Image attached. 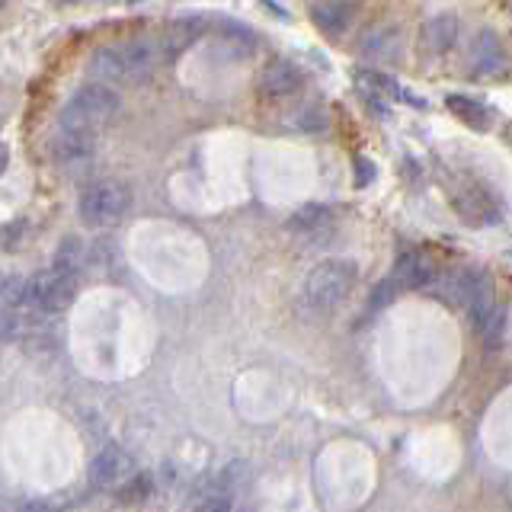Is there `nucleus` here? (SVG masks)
Returning <instances> with one entry per match:
<instances>
[{
  "mask_svg": "<svg viewBox=\"0 0 512 512\" xmlns=\"http://www.w3.org/2000/svg\"><path fill=\"white\" fill-rule=\"evenodd\" d=\"M160 55H164V42L138 36V39L96 48L87 61V71L100 80H128V84H138L144 74H151L157 68Z\"/></svg>",
  "mask_w": 512,
  "mask_h": 512,
  "instance_id": "1",
  "label": "nucleus"
},
{
  "mask_svg": "<svg viewBox=\"0 0 512 512\" xmlns=\"http://www.w3.org/2000/svg\"><path fill=\"white\" fill-rule=\"evenodd\" d=\"M359 282V263L336 256V260H324L308 272L301 288V298L311 311H333L349 298V292Z\"/></svg>",
  "mask_w": 512,
  "mask_h": 512,
  "instance_id": "2",
  "label": "nucleus"
},
{
  "mask_svg": "<svg viewBox=\"0 0 512 512\" xmlns=\"http://www.w3.org/2000/svg\"><path fill=\"white\" fill-rule=\"evenodd\" d=\"M119 106H122V96L109 84H100V80H96V84H84L68 96V103H64L58 112V125L87 128V132H93V128L116 119Z\"/></svg>",
  "mask_w": 512,
  "mask_h": 512,
  "instance_id": "3",
  "label": "nucleus"
},
{
  "mask_svg": "<svg viewBox=\"0 0 512 512\" xmlns=\"http://www.w3.org/2000/svg\"><path fill=\"white\" fill-rule=\"evenodd\" d=\"M128 205H132V189L119 180H96L84 186L77 199V215L87 228H109L125 218Z\"/></svg>",
  "mask_w": 512,
  "mask_h": 512,
  "instance_id": "4",
  "label": "nucleus"
},
{
  "mask_svg": "<svg viewBox=\"0 0 512 512\" xmlns=\"http://www.w3.org/2000/svg\"><path fill=\"white\" fill-rule=\"evenodd\" d=\"M26 292H29V304L39 314H64L77 301V292H80L77 272L74 266L52 263L26 282Z\"/></svg>",
  "mask_w": 512,
  "mask_h": 512,
  "instance_id": "5",
  "label": "nucleus"
},
{
  "mask_svg": "<svg viewBox=\"0 0 512 512\" xmlns=\"http://www.w3.org/2000/svg\"><path fill=\"white\" fill-rule=\"evenodd\" d=\"M96 151V138L87 128L58 125V132L48 138V154L55 164H87Z\"/></svg>",
  "mask_w": 512,
  "mask_h": 512,
  "instance_id": "6",
  "label": "nucleus"
},
{
  "mask_svg": "<svg viewBox=\"0 0 512 512\" xmlns=\"http://www.w3.org/2000/svg\"><path fill=\"white\" fill-rule=\"evenodd\" d=\"M468 71L474 77H496L506 71V48L496 32L484 29L474 36V42L468 48Z\"/></svg>",
  "mask_w": 512,
  "mask_h": 512,
  "instance_id": "7",
  "label": "nucleus"
},
{
  "mask_svg": "<svg viewBox=\"0 0 512 512\" xmlns=\"http://www.w3.org/2000/svg\"><path fill=\"white\" fill-rule=\"evenodd\" d=\"M128 477H135V468H132V458H128L119 445H106L90 464V484L100 490L119 487Z\"/></svg>",
  "mask_w": 512,
  "mask_h": 512,
  "instance_id": "8",
  "label": "nucleus"
},
{
  "mask_svg": "<svg viewBox=\"0 0 512 512\" xmlns=\"http://www.w3.org/2000/svg\"><path fill=\"white\" fill-rule=\"evenodd\" d=\"M244 474V461H231L218 477H212L192 500V509H231L234 503V480Z\"/></svg>",
  "mask_w": 512,
  "mask_h": 512,
  "instance_id": "9",
  "label": "nucleus"
},
{
  "mask_svg": "<svg viewBox=\"0 0 512 512\" xmlns=\"http://www.w3.org/2000/svg\"><path fill=\"white\" fill-rule=\"evenodd\" d=\"M336 228V208L333 205H320V202H311L298 208V212L288 218V231L311 240V237H327L330 231Z\"/></svg>",
  "mask_w": 512,
  "mask_h": 512,
  "instance_id": "10",
  "label": "nucleus"
},
{
  "mask_svg": "<svg viewBox=\"0 0 512 512\" xmlns=\"http://www.w3.org/2000/svg\"><path fill=\"white\" fill-rule=\"evenodd\" d=\"M404 48V32L397 26H375L359 36V55L368 61H394Z\"/></svg>",
  "mask_w": 512,
  "mask_h": 512,
  "instance_id": "11",
  "label": "nucleus"
},
{
  "mask_svg": "<svg viewBox=\"0 0 512 512\" xmlns=\"http://www.w3.org/2000/svg\"><path fill=\"white\" fill-rule=\"evenodd\" d=\"M304 84V74L298 64H292L288 58H276L266 64L263 71V93L272 96V100H282V96H292L298 93Z\"/></svg>",
  "mask_w": 512,
  "mask_h": 512,
  "instance_id": "12",
  "label": "nucleus"
},
{
  "mask_svg": "<svg viewBox=\"0 0 512 512\" xmlns=\"http://www.w3.org/2000/svg\"><path fill=\"white\" fill-rule=\"evenodd\" d=\"M394 285L410 288V292H423L436 282V266H432L423 253H404L394 266Z\"/></svg>",
  "mask_w": 512,
  "mask_h": 512,
  "instance_id": "13",
  "label": "nucleus"
},
{
  "mask_svg": "<svg viewBox=\"0 0 512 512\" xmlns=\"http://www.w3.org/2000/svg\"><path fill=\"white\" fill-rule=\"evenodd\" d=\"M455 208H458V215L468 218L471 224H490V221L500 218V205H496V199L480 186L464 189L455 199Z\"/></svg>",
  "mask_w": 512,
  "mask_h": 512,
  "instance_id": "14",
  "label": "nucleus"
},
{
  "mask_svg": "<svg viewBox=\"0 0 512 512\" xmlns=\"http://www.w3.org/2000/svg\"><path fill=\"white\" fill-rule=\"evenodd\" d=\"M455 39H458V20L448 13L432 16V20L423 26V48L429 55H445L448 48L455 45Z\"/></svg>",
  "mask_w": 512,
  "mask_h": 512,
  "instance_id": "15",
  "label": "nucleus"
},
{
  "mask_svg": "<svg viewBox=\"0 0 512 512\" xmlns=\"http://www.w3.org/2000/svg\"><path fill=\"white\" fill-rule=\"evenodd\" d=\"M311 20L320 32L327 36H343V32L352 26V7L346 0H330V4H317L311 10Z\"/></svg>",
  "mask_w": 512,
  "mask_h": 512,
  "instance_id": "16",
  "label": "nucleus"
},
{
  "mask_svg": "<svg viewBox=\"0 0 512 512\" xmlns=\"http://www.w3.org/2000/svg\"><path fill=\"white\" fill-rule=\"evenodd\" d=\"M445 103H448V109H452L461 122H468L471 128H480V132H484V128L493 122L490 109L484 103H477V100H468V96H448Z\"/></svg>",
  "mask_w": 512,
  "mask_h": 512,
  "instance_id": "17",
  "label": "nucleus"
},
{
  "mask_svg": "<svg viewBox=\"0 0 512 512\" xmlns=\"http://www.w3.org/2000/svg\"><path fill=\"white\" fill-rule=\"evenodd\" d=\"M352 77H356V84L365 93H372L375 100H378V96H400V93H404L388 74H381V71H365V68H359V71H352Z\"/></svg>",
  "mask_w": 512,
  "mask_h": 512,
  "instance_id": "18",
  "label": "nucleus"
},
{
  "mask_svg": "<svg viewBox=\"0 0 512 512\" xmlns=\"http://www.w3.org/2000/svg\"><path fill=\"white\" fill-rule=\"evenodd\" d=\"M288 125H292L295 132L317 135V132H324V128H327V116H324V109H320V106H301L298 112L288 116Z\"/></svg>",
  "mask_w": 512,
  "mask_h": 512,
  "instance_id": "19",
  "label": "nucleus"
},
{
  "mask_svg": "<svg viewBox=\"0 0 512 512\" xmlns=\"http://www.w3.org/2000/svg\"><path fill=\"white\" fill-rule=\"evenodd\" d=\"M477 330H480V340H484L487 349H496V346L503 343V333H506V311L500 308V304H496L493 314H490Z\"/></svg>",
  "mask_w": 512,
  "mask_h": 512,
  "instance_id": "20",
  "label": "nucleus"
},
{
  "mask_svg": "<svg viewBox=\"0 0 512 512\" xmlns=\"http://www.w3.org/2000/svg\"><path fill=\"white\" fill-rule=\"evenodd\" d=\"M199 23H176L164 39V55H176V52H183V48L199 36V29H196Z\"/></svg>",
  "mask_w": 512,
  "mask_h": 512,
  "instance_id": "21",
  "label": "nucleus"
},
{
  "mask_svg": "<svg viewBox=\"0 0 512 512\" xmlns=\"http://www.w3.org/2000/svg\"><path fill=\"white\" fill-rule=\"evenodd\" d=\"M352 176H356V186H372L378 176V167L368 157H356L352 160Z\"/></svg>",
  "mask_w": 512,
  "mask_h": 512,
  "instance_id": "22",
  "label": "nucleus"
}]
</instances>
